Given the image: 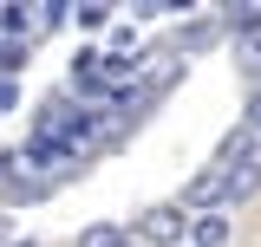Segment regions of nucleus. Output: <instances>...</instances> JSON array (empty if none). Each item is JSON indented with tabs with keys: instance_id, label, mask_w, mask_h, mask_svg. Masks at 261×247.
<instances>
[{
	"instance_id": "f257e3e1",
	"label": "nucleus",
	"mask_w": 261,
	"mask_h": 247,
	"mask_svg": "<svg viewBox=\"0 0 261 247\" xmlns=\"http://www.w3.org/2000/svg\"><path fill=\"white\" fill-rule=\"evenodd\" d=\"M98 130V117L92 111H79L72 98H46L39 104V117H33V137H46V143H59V150H85V137Z\"/></svg>"
},
{
	"instance_id": "f03ea898",
	"label": "nucleus",
	"mask_w": 261,
	"mask_h": 247,
	"mask_svg": "<svg viewBox=\"0 0 261 247\" xmlns=\"http://www.w3.org/2000/svg\"><path fill=\"white\" fill-rule=\"evenodd\" d=\"M183 228H190L183 208H150V215L137 221V234H144V241H157V247H176V241H183Z\"/></svg>"
},
{
	"instance_id": "7ed1b4c3",
	"label": "nucleus",
	"mask_w": 261,
	"mask_h": 247,
	"mask_svg": "<svg viewBox=\"0 0 261 247\" xmlns=\"http://www.w3.org/2000/svg\"><path fill=\"white\" fill-rule=\"evenodd\" d=\"M183 208H190V215H209V208H222V169H202V176L183 189Z\"/></svg>"
},
{
	"instance_id": "20e7f679",
	"label": "nucleus",
	"mask_w": 261,
	"mask_h": 247,
	"mask_svg": "<svg viewBox=\"0 0 261 247\" xmlns=\"http://www.w3.org/2000/svg\"><path fill=\"white\" fill-rule=\"evenodd\" d=\"M255 189H261V163H235V169H222V208L248 202Z\"/></svg>"
},
{
	"instance_id": "39448f33",
	"label": "nucleus",
	"mask_w": 261,
	"mask_h": 247,
	"mask_svg": "<svg viewBox=\"0 0 261 247\" xmlns=\"http://www.w3.org/2000/svg\"><path fill=\"white\" fill-rule=\"evenodd\" d=\"M190 241H196V247H228V241H235V221H228L222 208H209V215L190 221Z\"/></svg>"
},
{
	"instance_id": "423d86ee",
	"label": "nucleus",
	"mask_w": 261,
	"mask_h": 247,
	"mask_svg": "<svg viewBox=\"0 0 261 247\" xmlns=\"http://www.w3.org/2000/svg\"><path fill=\"white\" fill-rule=\"evenodd\" d=\"M27 163H39V169H65V163H79V156L59 150V143H46V137H27Z\"/></svg>"
},
{
	"instance_id": "0eeeda50",
	"label": "nucleus",
	"mask_w": 261,
	"mask_h": 247,
	"mask_svg": "<svg viewBox=\"0 0 261 247\" xmlns=\"http://www.w3.org/2000/svg\"><path fill=\"white\" fill-rule=\"evenodd\" d=\"M235 65H242L248 78H261V26H248V33H235Z\"/></svg>"
},
{
	"instance_id": "6e6552de",
	"label": "nucleus",
	"mask_w": 261,
	"mask_h": 247,
	"mask_svg": "<svg viewBox=\"0 0 261 247\" xmlns=\"http://www.w3.org/2000/svg\"><path fill=\"white\" fill-rule=\"evenodd\" d=\"M216 33H222L216 20H196V26L176 33V52H202V46H216Z\"/></svg>"
},
{
	"instance_id": "1a4fd4ad",
	"label": "nucleus",
	"mask_w": 261,
	"mask_h": 247,
	"mask_svg": "<svg viewBox=\"0 0 261 247\" xmlns=\"http://www.w3.org/2000/svg\"><path fill=\"white\" fill-rule=\"evenodd\" d=\"M79 247H130V234H124V228H111V221H98V228L79 234Z\"/></svg>"
},
{
	"instance_id": "9d476101",
	"label": "nucleus",
	"mask_w": 261,
	"mask_h": 247,
	"mask_svg": "<svg viewBox=\"0 0 261 247\" xmlns=\"http://www.w3.org/2000/svg\"><path fill=\"white\" fill-rule=\"evenodd\" d=\"M27 65V46L20 39H0V72H20Z\"/></svg>"
},
{
	"instance_id": "9b49d317",
	"label": "nucleus",
	"mask_w": 261,
	"mask_h": 247,
	"mask_svg": "<svg viewBox=\"0 0 261 247\" xmlns=\"http://www.w3.org/2000/svg\"><path fill=\"white\" fill-rule=\"evenodd\" d=\"M228 26H235V33H248V26H261V7H255V0H248V7H228Z\"/></svg>"
},
{
	"instance_id": "f8f14e48",
	"label": "nucleus",
	"mask_w": 261,
	"mask_h": 247,
	"mask_svg": "<svg viewBox=\"0 0 261 247\" xmlns=\"http://www.w3.org/2000/svg\"><path fill=\"white\" fill-rule=\"evenodd\" d=\"M7 169H13V156H7V150H0V176H7Z\"/></svg>"
},
{
	"instance_id": "ddd939ff",
	"label": "nucleus",
	"mask_w": 261,
	"mask_h": 247,
	"mask_svg": "<svg viewBox=\"0 0 261 247\" xmlns=\"http://www.w3.org/2000/svg\"><path fill=\"white\" fill-rule=\"evenodd\" d=\"M20 247H33V241H20Z\"/></svg>"
}]
</instances>
